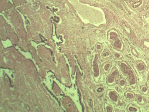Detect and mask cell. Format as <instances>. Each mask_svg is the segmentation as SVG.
Segmentation results:
<instances>
[{
	"instance_id": "1",
	"label": "cell",
	"mask_w": 149,
	"mask_h": 112,
	"mask_svg": "<svg viewBox=\"0 0 149 112\" xmlns=\"http://www.w3.org/2000/svg\"><path fill=\"white\" fill-rule=\"evenodd\" d=\"M118 64L130 86L133 89L135 88L138 85V78L131 65L124 60L118 61Z\"/></svg>"
},
{
	"instance_id": "2",
	"label": "cell",
	"mask_w": 149,
	"mask_h": 112,
	"mask_svg": "<svg viewBox=\"0 0 149 112\" xmlns=\"http://www.w3.org/2000/svg\"><path fill=\"white\" fill-rule=\"evenodd\" d=\"M100 57L99 52H96L93 54L91 71L93 79L97 83L100 81L102 76V72L100 67L99 61Z\"/></svg>"
},
{
	"instance_id": "3",
	"label": "cell",
	"mask_w": 149,
	"mask_h": 112,
	"mask_svg": "<svg viewBox=\"0 0 149 112\" xmlns=\"http://www.w3.org/2000/svg\"><path fill=\"white\" fill-rule=\"evenodd\" d=\"M108 40L111 43L113 47L116 50L119 52H123L124 50V44L116 32L111 31L109 33Z\"/></svg>"
},
{
	"instance_id": "4",
	"label": "cell",
	"mask_w": 149,
	"mask_h": 112,
	"mask_svg": "<svg viewBox=\"0 0 149 112\" xmlns=\"http://www.w3.org/2000/svg\"><path fill=\"white\" fill-rule=\"evenodd\" d=\"M119 70L116 66L113 67L110 73L108 75L106 78V85L109 86H113L115 85L116 83V79L119 75Z\"/></svg>"
},
{
	"instance_id": "5",
	"label": "cell",
	"mask_w": 149,
	"mask_h": 112,
	"mask_svg": "<svg viewBox=\"0 0 149 112\" xmlns=\"http://www.w3.org/2000/svg\"><path fill=\"white\" fill-rule=\"evenodd\" d=\"M106 98L114 105H118L120 101V96L118 93L113 89H108L105 94Z\"/></svg>"
},
{
	"instance_id": "6",
	"label": "cell",
	"mask_w": 149,
	"mask_h": 112,
	"mask_svg": "<svg viewBox=\"0 0 149 112\" xmlns=\"http://www.w3.org/2000/svg\"><path fill=\"white\" fill-rule=\"evenodd\" d=\"M136 68L140 74H142L146 71L147 66L144 61L138 60L135 61Z\"/></svg>"
},
{
	"instance_id": "7",
	"label": "cell",
	"mask_w": 149,
	"mask_h": 112,
	"mask_svg": "<svg viewBox=\"0 0 149 112\" xmlns=\"http://www.w3.org/2000/svg\"><path fill=\"white\" fill-rule=\"evenodd\" d=\"M136 97V94L131 90H126L124 93V97L125 99L130 102H133Z\"/></svg>"
},
{
	"instance_id": "8",
	"label": "cell",
	"mask_w": 149,
	"mask_h": 112,
	"mask_svg": "<svg viewBox=\"0 0 149 112\" xmlns=\"http://www.w3.org/2000/svg\"><path fill=\"white\" fill-rule=\"evenodd\" d=\"M112 66V63L110 61L104 62L102 66V69L103 73L105 74H108L110 72Z\"/></svg>"
},
{
	"instance_id": "9",
	"label": "cell",
	"mask_w": 149,
	"mask_h": 112,
	"mask_svg": "<svg viewBox=\"0 0 149 112\" xmlns=\"http://www.w3.org/2000/svg\"><path fill=\"white\" fill-rule=\"evenodd\" d=\"M135 99L138 104L140 106H144L147 104V101L145 97L139 93L136 94Z\"/></svg>"
},
{
	"instance_id": "10",
	"label": "cell",
	"mask_w": 149,
	"mask_h": 112,
	"mask_svg": "<svg viewBox=\"0 0 149 112\" xmlns=\"http://www.w3.org/2000/svg\"><path fill=\"white\" fill-rule=\"evenodd\" d=\"M126 110L128 112H140V109L137 105L132 103L129 104L126 107Z\"/></svg>"
},
{
	"instance_id": "11",
	"label": "cell",
	"mask_w": 149,
	"mask_h": 112,
	"mask_svg": "<svg viewBox=\"0 0 149 112\" xmlns=\"http://www.w3.org/2000/svg\"><path fill=\"white\" fill-rule=\"evenodd\" d=\"M102 59L106 60L110 59L111 57V52L108 49L105 48L104 49L101 55Z\"/></svg>"
},
{
	"instance_id": "12",
	"label": "cell",
	"mask_w": 149,
	"mask_h": 112,
	"mask_svg": "<svg viewBox=\"0 0 149 112\" xmlns=\"http://www.w3.org/2000/svg\"><path fill=\"white\" fill-rule=\"evenodd\" d=\"M118 86L121 90H125L127 88V81L124 77H121L118 83Z\"/></svg>"
},
{
	"instance_id": "13",
	"label": "cell",
	"mask_w": 149,
	"mask_h": 112,
	"mask_svg": "<svg viewBox=\"0 0 149 112\" xmlns=\"http://www.w3.org/2000/svg\"><path fill=\"white\" fill-rule=\"evenodd\" d=\"M140 90L143 95L147 96L149 94V89L148 88L146 85H142L140 87Z\"/></svg>"
},
{
	"instance_id": "14",
	"label": "cell",
	"mask_w": 149,
	"mask_h": 112,
	"mask_svg": "<svg viewBox=\"0 0 149 112\" xmlns=\"http://www.w3.org/2000/svg\"><path fill=\"white\" fill-rule=\"evenodd\" d=\"M104 110L106 112H113L114 109L113 106L105 102L104 104Z\"/></svg>"
},
{
	"instance_id": "15",
	"label": "cell",
	"mask_w": 149,
	"mask_h": 112,
	"mask_svg": "<svg viewBox=\"0 0 149 112\" xmlns=\"http://www.w3.org/2000/svg\"><path fill=\"white\" fill-rule=\"evenodd\" d=\"M113 55L114 58L117 60L120 61L123 58V56L122 54H120L118 52L114 51L113 52Z\"/></svg>"
},
{
	"instance_id": "16",
	"label": "cell",
	"mask_w": 149,
	"mask_h": 112,
	"mask_svg": "<svg viewBox=\"0 0 149 112\" xmlns=\"http://www.w3.org/2000/svg\"><path fill=\"white\" fill-rule=\"evenodd\" d=\"M102 49H103V46L102 44L100 43H97L96 44L95 47V50L96 52H102Z\"/></svg>"
},
{
	"instance_id": "17",
	"label": "cell",
	"mask_w": 149,
	"mask_h": 112,
	"mask_svg": "<svg viewBox=\"0 0 149 112\" xmlns=\"http://www.w3.org/2000/svg\"><path fill=\"white\" fill-rule=\"evenodd\" d=\"M104 87L103 86H98L95 89V92L97 94H100L104 91Z\"/></svg>"
},
{
	"instance_id": "18",
	"label": "cell",
	"mask_w": 149,
	"mask_h": 112,
	"mask_svg": "<svg viewBox=\"0 0 149 112\" xmlns=\"http://www.w3.org/2000/svg\"><path fill=\"white\" fill-rule=\"evenodd\" d=\"M146 80H147V82L149 84V70L147 73V76H146Z\"/></svg>"
}]
</instances>
